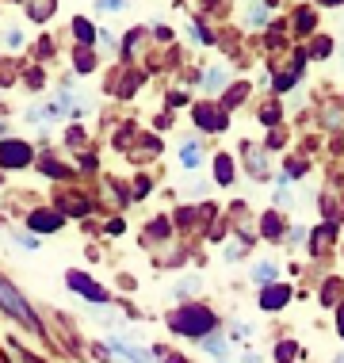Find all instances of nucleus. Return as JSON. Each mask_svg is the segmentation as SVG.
I'll return each instance as SVG.
<instances>
[{"instance_id": "12", "label": "nucleus", "mask_w": 344, "mask_h": 363, "mask_svg": "<svg viewBox=\"0 0 344 363\" xmlns=\"http://www.w3.org/2000/svg\"><path fill=\"white\" fill-rule=\"evenodd\" d=\"M264 238H279V218H275V214L264 218Z\"/></svg>"}, {"instance_id": "7", "label": "nucleus", "mask_w": 344, "mask_h": 363, "mask_svg": "<svg viewBox=\"0 0 344 363\" xmlns=\"http://www.w3.org/2000/svg\"><path fill=\"white\" fill-rule=\"evenodd\" d=\"M287 298H291V291H287V287H268V291L260 294V306H264V310H279Z\"/></svg>"}, {"instance_id": "16", "label": "nucleus", "mask_w": 344, "mask_h": 363, "mask_svg": "<svg viewBox=\"0 0 344 363\" xmlns=\"http://www.w3.org/2000/svg\"><path fill=\"white\" fill-rule=\"evenodd\" d=\"M294 352H299V348H294V345H279V352H275V359L291 363V356H294Z\"/></svg>"}, {"instance_id": "10", "label": "nucleus", "mask_w": 344, "mask_h": 363, "mask_svg": "<svg viewBox=\"0 0 344 363\" xmlns=\"http://www.w3.org/2000/svg\"><path fill=\"white\" fill-rule=\"evenodd\" d=\"M253 279H257V283H272L275 268H272V264H257V268H253Z\"/></svg>"}, {"instance_id": "5", "label": "nucleus", "mask_w": 344, "mask_h": 363, "mask_svg": "<svg viewBox=\"0 0 344 363\" xmlns=\"http://www.w3.org/2000/svg\"><path fill=\"white\" fill-rule=\"evenodd\" d=\"M27 222H31L35 233H54L57 225H62V214H57V211H35Z\"/></svg>"}, {"instance_id": "9", "label": "nucleus", "mask_w": 344, "mask_h": 363, "mask_svg": "<svg viewBox=\"0 0 344 363\" xmlns=\"http://www.w3.org/2000/svg\"><path fill=\"white\" fill-rule=\"evenodd\" d=\"M233 180V161L230 157H218V184H230Z\"/></svg>"}, {"instance_id": "2", "label": "nucleus", "mask_w": 344, "mask_h": 363, "mask_svg": "<svg viewBox=\"0 0 344 363\" xmlns=\"http://www.w3.org/2000/svg\"><path fill=\"white\" fill-rule=\"evenodd\" d=\"M0 306H4V313H12V318L19 321L23 329H31V333H38V318H35V310L23 302V294H19L12 283H4L0 279Z\"/></svg>"}, {"instance_id": "19", "label": "nucleus", "mask_w": 344, "mask_h": 363, "mask_svg": "<svg viewBox=\"0 0 344 363\" xmlns=\"http://www.w3.org/2000/svg\"><path fill=\"white\" fill-rule=\"evenodd\" d=\"M291 84H294V73H283L279 81H275V88H291Z\"/></svg>"}, {"instance_id": "8", "label": "nucleus", "mask_w": 344, "mask_h": 363, "mask_svg": "<svg viewBox=\"0 0 344 363\" xmlns=\"http://www.w3.org/2000/svg\"><path fill=\"white\" fill-rule=\"evenodd\" d=\"M111 348H115V352H123V356L131 359V363H153V356H150V352H142V348H131V345H123V340H111Z\"/></svg>"}, {"instance_id": "13", "label": "nucleus", "mask_w": 344, "mask_h": 363, "mask_svg": "<svg viewBox=\"0 0 344 363\" xmlns=\"http://www.w3.org/2000/svg\"><path fill=\"white\" fill-rule=\"evenodd\" d=\"M73 27H77V35H81L84 43H92V38H96V31H92V23H84V19H77Z\"/></svg>"}, {"instance_id": "1", "label": "nucleus", "mask_w": 344, "mask_h": 363, "mask_svg": "<svg viewBox=\"0 0 344 363\" xmlns=\"http://www.w3.org/2000/svg\"><path fill=\"white\" fill-rule=\"evenodd\" d=\"M169 325L176 333H184V337H206V333L214 329V313L203 310V306H180L169 318Z\"/></svg>"}, {"instance_id": "6", "label": "nucleus", "mask_w": 344, "mask_h": 363, "mask_svg": "<svg viewBox=\"0 0 344 363\" xmlns=\"http://www.w3.org/2000/svg\"><path fill=\"white\" fill-rule=\"evenodd\" d=\"M195 123L206 126V130H222L226 115H218V107H195Z\"/></svg>"}, {"instance_id": "18", "label": "nucleus", "mask_w": 344, "mask_h": 363, "mask_svg": "<svg viewBox=\"0 0 344 363\" xmlns=\"http://www.w3.org/2000/svg\"><path fill=\"white\" fill-rule=\"evenodd\" d=\"M299 27H302V31H310V27H314V16H310V12H299Z\"/></svg>"}, {"instance_id": "17", "label": "nucleus", "mask_w": 344, "mask_h": 363, "mask_svg": "<svg viewBox=\"0 0 344 363\" xmlns=\"http://www.w3.org/2000/svg\"><path fill=\"white\" fill-rule=\"evenodd\" d=\"M329 46H333V43H329V38H321V43H318V46H314V57H326V54H329Z\"/></svg>"}, {"instance_id": "3", "label": "nucleus", "mask_w": 344, "mask_h": 363, "mask_svg": "<svg viewBox=\"0 0 344 363\" xmlns=\"http://www.w3.org/2000/svg\"><path fill=\"white\" fill-rule=\"evenodd\" d=\"M65 279H69V287L81 294V298H88V302H107V291H104L92 276H84V272H69Z\"/></svg>"}, {"instance_id": "4", "label": "nucleus", "mask_w": 344, "mask_h": 363, "mask_svg": "<svg viewBox=\"0 0 344 363\" xmlns=\"http://www.w3.org/2000/svg\"><path fill=\"white\" fill-rule=\"evenodd\" d=\"M0 164H4V169H23V164H31L27 142H0Z\"/></svg>"}, {"instance_id": "11", "label": "nucleus", "mask_w": 344, "mask_h": 363, "mask_svg": "<svg viewBox=\"0 0 344 363\" xmlns=\"http://www.w3.org/2000/svg\"><path fill=\"white\" fill-rule=\"evenodd\" d=\"M43 172H46V176H69V169H65V164H57V161H46V157H43Z\"/></svg>"}, {"instance_id": "14", "label": "nucleus", "mask_w": 344, "mask_h": 363, "mask_svg": "<svg viewBox=\"0 0 344 363\" xmlns=\"http://www.w3.org/2000/svg\"><path fill=\"white\" fill-rule=\"evenodd\" d=\"M222 84H226V81H222V69H211V73H206V88H211V92H218Z\"/></svg>"}, {"instance_id": "15", "label": "nucleus", "mask_w": 344, "mask_h": 363, "mask_svg": "<svg viewBox=\"0 0 344 363\" xmlns=\"http://www.w3.org/2000/svg\"><path fill=\"white\" fill-rule=\"evenodd\" d=\"M180 161H184V164H195V161H199V150H195V145H184V150H180Z\"/></svg>"}]
</instances>
